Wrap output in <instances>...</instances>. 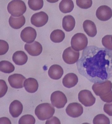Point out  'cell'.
Masks as SVG:
<instances>
[{
  "label": "cell",
  "mask_w": 112,
  "mask_h": 124,
  "mask_svg": "<svg viewBox=\"0 0 112 124\" xmlns=\"http://www.w3.org/2000/svg\"><path fill=\"white\" fill-rule=\"evenodd\" d=\"M79 73L92 83H101L112 77V50L88 46L76 63Z\"/></svg>",
  "instance_id": "obj_1"
},
{
  "label": "cell",
  "mask_w": 112,
  "mask_h": 124,
  "mask_svg": "<svg viewBox=\"0 0 112 124\" xmlns=\"http://www.w3.org/2000/svg\"><path fill=\"white\" fill-rule=\"evenodd\" d=\"M55 108L50 104L43 103L38 105L35 110V114L39 120L44 121L51 118L55 113Z\"/></svg>",
  "instance_id": "obj_2"
},
{
  "label": "cell",
  "mask_w": 112,
  "mask_h": 124,
  "mask_svg": "<svg viewBox=\"0 0 112 124\" xmlns=\"http://www.w3.org/2000/svg\"><path fill=\"white\" fill-rule=\"evenodd\" d=\"M26 9L25 2L20 0L11 1L8 3L7 6L8 13L13 16L15 17L22 15L26 12Z\"/></svg>",
  "instance_id": "obj_3"
},
{
  "label": "cell",
  "mask_w": 112,
  "mask_h": 124,
  "mask_svg": "<svg viewBox=\"0 0 112 124\" xmlns=\"http://www.w3.org/2000/svg\"><path fill=\"white\" fill-rule=\"evenodd\" d=\"M71 44L72 48L78 52L86 48L88 44V40L85 34L78 33L72 38Z\"/></svg>",
  "instance_id": "obj_4"
},
{
  "label": "cell",
  "mask_w": 112,
  "mask_h": 124,
  "mask_svg": "<svg viewBox=\"0 0 112 124\" xmlns=\"http://www.w3.org/2000/svg\"><path fill=\"white\" fill-rule=\"evenodd\" d=\"M51 101L53 106L58 108H64L67 101L65 94L59 91L52 93L51 96Z\"/></svg>",
  "instance_id": "obj_5"
},
{
  "label": "cell",
  "mask_w": 112,
  "mask_h": 124,
  "mask_svg": "<svg viewBox=\"0 0 112 124\" xmlns=\"http://www.w3.org/2000/svg\"><path fill=\"white\" fill-rule=\"evenodd\" d=\"M112 83L109 80H107L101 83H95L92 87L93 91L97 96H104L111 91Z\"/></svg>",
  "instance_id": "obj_6"
},
{
  "label": "cell",
  "mask_w": 112,
  "mask_h": 124,
  "mask_svg": "<svg viewBox=\"0 0 112 124\" xmlns=\"http://www.w3.org/2000/svg\"><path fill=\"white\" fill-rule=\"evenodd\" d=\"M78 99L80 102L86 107L93 106L96 101V98L91 92L87 90H84L79 92Z\"/></svg>",
  "instance_id": "obj_7"
},
{
  "label": "cell",
  "mask_w": 112,
  "mask_h": 124,
  "mask_svg": "<svg viewBox=\"0 0 112 124\" xmlns=\"http://www.w3.org/2000/svg\"><path fill=\"white\" fill-rule=\"evenodd\" d=\"M80 56L79 52L74 50L71 46L67 47L63 52V60L67 64H73L78 61Z\"/></svg>",
  "instance_id": "obj_8"
},
{
  "label": "cell",
  "mask_w": 112,
  "mask_h": 124,
  "mask_svg": "<svg viewBox=\"0 0 112 124\" xmlns=\"http://www.w3.org/2000/svg\"><path fill=\"white\" fill-rule=\"evenodd\" d=\"M48 16L45 12L41 11L35 13L32 16L31 22L32 24L37 27H42L47 23Z\"/></svg>",
  "instance_id": "obj_9"
},
{
  "label": "cell",
  "mask_w": 112,
  "mask_h": 124,
  "mask_svg": "<svg viewBox=\"0 0 112 124\" xmlns=\"http://www.w3.org/2000/svg\"><path fill=\"white\" fill-rule=\"evenodd\" d=\"M66 112L69 116L74 118H77L82 114L83 108L79 103H72L66 107Z\"/></svg>",
  "instance_id": "obj_10"
},
{
  "label": "cell",
  "mask_w": 112,
  "mask_h": 124,
  "mask_svg": "<svg viewBox=\"0 0 112 124\" xmlns=\"http://www.w3.org/2000/svg\"><path fill=\"white\" fill-rule=\"evenodd\" d=\"M36 30L30 26L25 28L21 31V37L23 41L26 43H33L36 38Z\"/></svg>",
  "instance_id": "obj_11"
},
{
  "label": "cell",
  "mask_w": 112,
  "mask_h": 124,
  "mask_svg": "<svg viewBox=\"0 0 112 124\" xmlns=\"http://www.w3.org/2000/svg\"><path fill=\"white\" fill-rule=\"evenodd\" d=\"M96 15V17L100 20L106 21L111 18L112 9L106 5H102L97 9Z\"/></svg>",
  "instance_id": "obj_12"
},
{
  "label": "cell",
  "mask_w": 112,
  "mask_h": 124,
  "mask_svg": "<svg viewBox=\"0 0 112 124\" xmlns=\"http://www.w3.org/2000/svg\"><path fill=\"white\" fill-rule=\"evenodd\" d=\"M26 79V78L21 74H14L9 76L8 80L11 87L19 89L23 88V83Z\"/></svg>",
  "instance_id": "obj_13"
},
{
  "label": "cell",
  "mask_w": 112,
  "mask_h": 124,
  "mask_svg": "<svg viewBox=\"0 0 112 124\" xmlns=\"http://www.w3.org/2000/svg\"><path fill=\"white\" fill-rule=\"evenodd\" d=\"M24 48L30 55L33 56H37L41 54L43 47L39 42L34 41L30 44H26Z\"/></svg>",
  "instance_id": "obj_14"
},
{
  "label": "cell",
  "mask_w": 112,
  "mask_h": 124,
  "mask_svg": "<svg viewBox=\"0 0 112 124\" xmlns=\"http://www.w3.org/2000/svg\"><path fill=\"white\" fill-rule=\"evenodd\" d=\"M23 106L21 102L15 100L11 103L9 107L10 114L14 118L18 117L22 112Z\"/></svg>",
  "instance_id": "obj_15"
},
{
  "label": "cell",
  "mask_w": 112,
  "mask_h": 124,
  "mask_svg": "<svg viewBox=\"0 0 112 124\" xmlns=\"http://www.w3.org/2000/svg\"><path fill=\"white\" fill-rule=\"evenodd\" d=\"M78 81V77L76 74L69 73L65 75L63 78L62 83L65 87L71 88L76 86Z\"/></svg>",
  "instance_id": "obj_16"
},
{
  "label": "cell",
  "mask_w": 112,
  "mask_h": 124,
  "mask_svg": "<svg viewBox=\"0 0 112 124\" xmlns=\"http://www.w3.org/2000/svg\"><path fill=\"white\" fill-rule=\"evenodd\" d=\"M64 74V70L60 66L53 65L50 67L48 71L49 77L53 79L58 80L61 78Z\"/></svg>",
  "instance_id": "obj_17"
},
{
  "label": "cell",
  "mask_w": 112,
  "mask_h": 124,
  "mask_svg": "<svg viewBox=\"0 0 112 124\" xmlns=\"http://www.w3.org/2000/svg\"><path fill=\"white\" fill-rule=\"evenodd\" d=\"M83 28L85 32L90 37H93L97 34V30L95 23L90 20H86L84 22Z\"/></svg>",
  "instance_id": "obj_18"
},
{
  "label": "cell",
  "mask_w": 112,
  "mask_h": 124,
  "mask_svg": "<svg viewBox=\"0 0 112 124\" xmlns=\"http://www.w3.org/2000/svg\"><path fill=\"white\" fill-rule=\"evenodd\" d=\"M13 61L16 65L22 66L26 63L28 57L24 51H17L13 54L12 57Z\"/></svg>",
  "instance_id": "obj_19"
},
{
  "label": "cell",
  "mask_w": 112,
  "mask_h": 124,
  "mask_svg": "<svg viewBox=\"0 0 112 124\" xmlns=\"http://www.w3.org/2000/svg\"><path fill=\"white\" fill-rule=\"evenodd\" d=\"M25 23V18L23 15L18 17H15L11 16L9 19L10 26L14 29H19L22 27Z\"/></svg>",
  "instance_id": "obj_20"
},
{
  "label": "cell",
  "mask_w": 112,
  "mask_h": 124,
  "mask_svg": "<svg viewBox=\"0 0 112 124\" xmlns=\"http://www.w3.org/2000/svg\"><path fill=\"white\" fill-rule=\"evenodd\" d=\"M24 85L26 91L30 93H35L38 88V82L36 79L32 78L25 79Z\"/></svg>",
  "instance_id": "obj_21"
},
{
  "label": "cell",
  "mask_w": 112,
  "mask_h": 124,
  "mask_svg": "<svg viewBox=\"0 0 112 124\" xmlns=\"http://www.w3.org/2000/svg\"><path fill=\"white\" fill-rule=\"evenodd\" d=\"M75 19L72 16L66 15L63 18L62 26L66 31L70 32L72 31L75 27Z\"/></svg>",
  "instance_id": "obj_22"
},
{
  "label": "cell",
  "mask_w": 112,
  "mask_h": 124,
  "mask_svg": "<svg viewBox=\"0 0 112 124\" xmlns=\"http://www.w3.org/2000/svg\"><path fill=\"white\" fill-rule=\"evenodd\" d=\"M59 8L61 12L63 13H69L74 9V2L71 0H63L60 3Z\"/></svg>",
  "instance_id": "obj_23"
},
{
  "label": "cell",
  "mask_w": 112,
  "mask_h": 124,
  "mask_svg": "<svg viewBox=\"0 0 112 124\" xmlns=\"http://www.w3.org/2000/svg\"><path fill=\"white\" fill-rule=\"evenodd\" d=\"M65 33L61 30L57 29L53 31L51 33L50 38L53 42L60 43L62 41L65 39Z\"/></svg>",
  "instance_id": "obj_24"
},
{
  "label": "cell",
  "mask_w": 112,
  "mask_h": 124,
  "mask_svg": "<svg viewBox=\"0 0 112 124\" xmlns=\"http://www.w3.org/2000/svg\"><path fill=\"white\" fill-rule=\"evenodd\" d=\"M0 71L5 73L13 72L15 70V66L10 62L7 61H2L0 62Z\"/></svg>",
  "instance_id": "obj_25"
},
{
  "label": "cell",
  "mask_w": 112,
  "mask_h": 124,
  "mask_svg": "<svg viewBox=\"0 0 112 124\" xmlns=\"http://www.w3.org/2000/svg\"><path fill=\"white\" fill-rule=\"evenodd\" d=\"M44 4L43 0H29L28 1L29 7L34 11L41 9L43 7Z\"/></svg>",
  "instance_id": "obj_26"
},
{
  "label": "cell",
  "mask_w": 112,
  "mask_h": 124,
  "mask_svg": "<svg viewBox=\"0 0 112 124\" xmlns=\"http://www.w3.org/2000/svg\"><path fill=\"white\" fill-rule=\"evenodd\" d=\"M93 123L97 124H110V120L107 116L103 114L95 116L93 120Z\"/></svg>",
  "instance_id": "obj_27"
},
{
  "label": "cell",
  "mask_w": 112,
  "mask_h": 124,
  "mask_svg": "<svg viewBox=\"0 0 112 124\" xmlns=\"http://www.w3.org/2000/svg\"><path fill=\"white\" fill-rule=\"evenodd\" d=\"M36 120L34 116L30 115H26L22 116L20 118L18 124H34Z\"/></svg>",
  "instance_id": "obj_28"
},
{
  "label": "cell",
  "mask_w": 112,
  "mask_h": 124,
  "mask_svg": "<svg viewBox=\"0 0 112 124\" xmlns=\"http://www.w3.org/2000/svg\"><path fill=\"white\" fill-rule=\"evenodd\" d=\"M77 6L81 8L87 9L91 7L92 1L91 0H77L76 1Z\"/></svg>",
  "instance_id": "obj_29"
},
{
  "label": "cell",
  "mask_w": 112,
  "mask_h": 124,
  "mask_svg": "<svg viewBox=\"0 0 112 124\" xmlns=\"http://www.w3.org/2000/svg\"><path fill=\"white\" fill-rule=\"evenodd\" d=\"M112 35H107L104 36L102 39V43L105 48L112 50V45L111 42Z\"/></svg>",
  "instance_id": "obj_30"
},
{
  "label": "cell",
  "mask_w": 112,
  "mask_h": 124,
  "mask_svg": "<svg viewBox=\"0 0 112 124\" xmlns=\"http://www.w3.org/2000/svg\"><path fill=\"white\" fill-rule=\"evenodd\" d=\"M0 55H4L7 52L8 50L9 46L8 43L5 41L0 40Z\"/></svg>",
  "instance_id": "obj_31"
},
{
  "label": "cell",
  "mask_w": 112,
  "mask_h": 124,
  "mask_svg": "<svg viewBox=\"0 0 112 124\" xmlns=\"http://www.w3.org/2000/svg\"><path fill=\"white\" fill-rule=\"evenodd\" d=\"M0 97H2L6 94L7 92L8 87L5 81L2 79L0 80Z\"/></svg>",
  "instance_id": "obj_32"
},
{
  "label": "cell",
  "mask_w": 112,
  "mask_h": 124,
  "mask_svg": "<svg viewBox=\"0 0 112 124\" xmlns=\"http://www.w3.org/2000/svg\"><path fill=\"white\" fill-rule=\"evenodd\" d=\"M100 97L101 99L105 102L108 103L112 102V91L106 94L100 96Z\"/></svg>",
  "instance_id": "obj_33"
},
{
  "label": "cell",
  "mask_w": 112,
  "mask_h": 124,
  "mask_svg": "<svg viewBox=\"0 0 112 124\" xmlns=\"http://www.w3.org/2000/svg\"><path fill=\"white\" fill-rule=\"evenodd\" d=\"M104 110L106 113L110 116H112V102L104 105Z\"/></svg>",
  "instance_id": "obj_34"
},
{
  "label": "cell",
  "mask_w": 112,
  "mask_h": 124,
  "mask_svg": "<svg viewBox=\"0 0 112 124\" xmlns=\"http://www.w3.org/2000/svg\"><path fill=\"white\" fill-rule=\"evenodd\" d=\"M60 121L57 117L54 116L46 121V124H60Z\"/></svg>",
  "instance_id": "obj_35"
},
{
  "label": "cell",
  "mask_w": 112,
  "mask_h": 124,
  "mask_svg": "<svg viewBox=\"0 0 112 124\" xmlns=\"http://www.w3.org/2000/svg\"><path fill=\"white\" fill-rule=\"evenodd\" d=\"M2 124H11V122L9 118L6 117H2L0 118V123Z\"/></svg>",
  "instance_id": "obj_36"
},
{
  "label": "cell",
  "mask_w": 112,
  "mask_h": 124,
  "mask_svg": "<svg viewBox=\"0 0 112 124\" xmlns=\"http://www.w3.org/2000/svg\"><path fill=\"white\" fill-rule=\"evenodd\" d=\"M111 42L112 45V35L111 37Z\"/></svg>",
  "instance_id": "obj_37"
}]
</instances>
